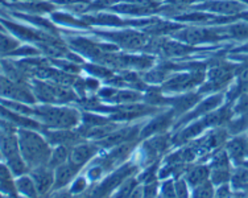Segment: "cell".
Segmentation results:
<instances>
[{
    "label": "cell",
    "instance_id": "cell-1",
    "mask_svg": "<svg viewBox=\"0 0 248 198\" xmlns=\"http://www.w3.org/2000/svg\"><path fill=\"white\" fill-rule=\"evenodd\" d=\"M19 135L20 148H21V155L24 161H27L32 167L46 164L52 153L46 141L37 134L27 130L20 131Z\"/></svg>",
    "mask_w": 248,
    "mask_h": 198
},
{
    "label": "cell",
    "instance_id": "cell-2",
    "mask_svg": "<svg viewBox=\"0 0 248 198\" xmlns=\"http://www.w3.org/2000/svg\"><path fill=\"white\" fill-rule=\"evenodd\" d=\"M34 114L49 127L61 128V130H72L79 122V112L74 108L41 107L37 111H34Z\"/></svg>",
    "mask_w": 248,
    "mask_h": 198
},
{
    "label": "cell",
    "instance_id": "cell-3",
    "mask_svg": "<svg viewBox=\"0 0 248 198\" xmlns=\"http://www.w3.org/2000/svg\"><path fill=\"white\" fill-rule=\"evenodd\" d=\"M177 39L189 44H200L206 41H217L222 39L219 30L207 28H186L178 33H174Z\"/></svg>",
    "mask_w": 248,
    "mask_h": 198
},
{
    "label": "cell",
    "instance_id": "cell-4",
    "mask_svg": "<svg viewBox=\"0 0 248 198\" xmlns=\"http://www.w3.org/2000/svg\"><path fill=\"white\" fill-rule=\"evenodd\" d=\"M198 8L220 15H238L246 10V4H242L236 0H210L198 5Z\"/></svg>",
    "mask_w": 248,
    "mask_h": 198
},
{
    "label": "cell",
    "instance_id": "cell-5",
    "mask_svg": "<svg viewBox=\"0 0 248 198\" xmlns=\"http://www.w3.org/2000/svg\"><path fill=\"white\" fill-rule=\"evenodd\" d=\"M203 79L202 73H196V74H178L173 76L170 79H168L164 83V89L169 91H181L189 87H193L198 85Z\"/></svg>",
    "mask_w": 248,
    "mask_h": 198
},
{
    "label": "cell",
    "instance_id": "cell-6",
    "mask_svg": "<svg viewBox=\"0 0 248 198\" xmlns=\"http://www.w3.org/2000/svg\"><path fill=\"white\" fill-rule=\"evenodd\" d=\"M106 37L114 40L120 46L127 49L143 48L147 41V37L141 33L136 32H120V33H105Z\"/></svg>",
    "mask_w": 248,
    "mask_h": 198
},
{
    "label": "cell",
    "instance_id": "cell-7",
    "mask_svg": "<svg viewBox=\"0 0 248 198\" xmlns=\"http://www.w3.org/2000/svg\"><path fill=\"white\" fill-rule=\"evenodd\" d=\"M134 169L135 168L129 167V165H127V167H122L119 170H116L114 174H111L108 179L105 180V181L100 184L99 188L94 192V196H105V194H107L108 192H111L112 189L118 188V186L123 183L124 180L128 179Z\"/></svg>",
    "mask_w": 248,
    "mask_h": 198
},
{
    "label": "cell",
    "instance_id": "cell-8",
    "mask_svg": "<svg viewBox=\"0 0 248 198\" xmlns=\"http://www.w3.org/2000/svg\"><path fill=\"white\" fill-rule=\"evenodd\" d=\"M96 152H98L96 145L90 144V143H81V144L74 145L70 150L69 161H72L73 164L82 168L89 160H91L95 156Z\"/></svg>",
    "mask_w": 248,
    "mask_h": 198
},
{
    "label": "cell",
    "instance_id": "cell-9",
    "mask_svg": "<svg viewBox=\"0 0 248 198\" xmlns=\"http://www.w3.org/2000/svg\"><path fill=\"white\" fill-rule=\"evenodd\" d=\"M138 136V127H129V128H123V130H115L99 141V145L110 148V147H116V145L125 143V141L135 140Z\"/></svg>",
    "mask_w": 248,
    "mask_h": 198
},
{
    "label": "cell",
    "instance_id": "cell-10",
    "mask_svg": "<svg viewBox=\"0 0 248 198\" xmlns=\"http://www.w3.org/2000/svg\"><path fill=\"white\" fill-rule=\"evenodd\" d=\"M32 177H33L37 193L40 194L48 193L50 186L54 185V174H53L52 168L49 165L48 167H45V165L36 167V169L32 172Z\"/></svg>",
    "mask_w": 248,
    "mask_h": 198
},
{
    "label": "cell",
    "instance_id": "cell-11",
    "mask_svg": "<svg viewBox=\"0 0 248 198\" xmlns=\"http://www.w3.org/2000/svg\"><path fill=\"white\" fill-rule=\"evenodd\" d=\"M79 169L81 168L77 167L76 164H73L72 161H69V163L66 161L65 164L57 167L56 173H54V188L61 189L63 186H66L76 177Z\"/></svg>",
    "mask_w": 248,
    "mask_h": 198
},
{
    "label": "cell",
    "instance_id": "cell-12",
    "mask_svg": "<svg viewBox=\"0 0 248 198\" xmlns=\"http://www.w3.org/2000/svg\"><path fill=\"white\" fill-rule=\"evenodd\" d=\"M172 118H173V111L172 112H167V114H162L156 119H153L148 126H145L141 131L140 136L141 137H148V136L153 135V134H157V132H162L165 131L168 127L170 126L172 123Z\"/></svg>",
    "mask_w": 248,
    "mask_h": 198
},
{
    "label": "cell",
    "instance_id": "cell-13",
    "mask_svg": "<svg viewBox=\"0 0 248 198\" xmlns=\"http://www.w3.org/2000/svg\"><path fill=\"white\" fill-rule=\"evenodd\" d=\"M226 150H227L230 160H232V163L236 165L243 164L244 157H246V139L235 137L234 140L227 143Z\"/></svg>",
    "mask_w": 248,
    "mask_h": 198
},
{
    "label": "cell",
    "instance_id": "cell-14",
    "mask_svg": "<svg viewBox=\"0 0 248 198\" xmlns=\"http://www.w3.org/2000/svg\"><path fill=\"white\" fill-rule=\"evenodd\" d=\"M210 177V168L206 165H197L193 169H190L186 174V183L196 188L202 183H205L206 180Z\"/></svg>",
    "mask_w": 248,
    "mask_h": 198
},
{
    "label": "cell",
    "instance_id": "cell-15",
    "mask_svg": "<svg viewBox=\"0 0 248 198\" xmlns=\"http://www.w3.org/2000/svg\"><path fill=\"white\" fill-rule=\"evenodd\" d=\"M160 52L164 53L165 56H172V57H178V56H187L194 50L193 46L189 45H182L180 43H170V41H165L158 45Z\"/></svg>",
    "mask_w": 248,
    "mask_h": 198
},
{
    "label": "cell",
    "instance_id": "cell-16",
    "mask_svg": "<svg viewBox=\"0 0 248 198\" xmlns=\"http://www.w3.org/2000/svg\"><path fill=\"white\" fill-rule=\"evenodd\" d=\"M222 101H223V95H220V94H218V95H214V97H210L207 98L203 103H201L200 106L196 107V110H194V112H191V114H189V115H186V118L184 119L182 122H186V121H190V119H193V118H196V116H201L202 114H207L209 111H211L213 108H215V107H218L222 103Z\"/></svg>",
    "mask_w": 248,
    "mask_h": 198
},
{
    "label": "cell",
    "instance_id": "cell-17",
    "mask_svg": "<svg viewBox=\"0 0 248 198\" xmlns=\"http://www.w3.org/2000/svg\"><path fill=\"white\" fill-rule=\"evenodd\" d=\"M70 44H72L74 48L78 49L81 53L87 54L89 57L98 58L99 56H102L100 49L103 48H102V45H99V44H94L85 39H74L70 41Z\"/></svg>",
    "mask_w": 248,
    "mask_h": 198
},
{
    "label": "cell",
    "instance_id": "cell-18",
    "mask_svg": "<svg viewBox=\"0 0 248 198\" xmlns=\"http://www.w3.org/2000/svg\"><path fill=\"white\" fill-rule=\"evenodd\" d=\"M69 156H70V147L65 144H60L56 150L52 151L48 165L52 169H54V168H57L60 165L65 164L67 159H69Z\"/></svg>",
    "mask_w": 248,
    "mask_h": 198
},
{
    "label": "cell",
    "instance_id": "cell-19",
    "mask_svg": "<svg viewBox=\"0 0 248 198\" xmlns=\"http://www.w3.org/2000/svg\"><path fill=\"white\" fill-rule=\"evenodd\" d=\"M211 183L214 185H222L231 180L230 167H213L210 169Z\"/></svg>",
    "mask_w": 248,
    "mask_h": 198
},
{
    "label": "cell",
    "instance_id": "cell-20",
    "mask_svg": "<svg viewBox=\"0 0 248 198\" xmlns=\"http://www.w3.org/2000/svg\"><path fill=\"white\" fill-rule=\"evenodd\" d=\"M231 181H232V186L235 189H246L248 188V168L244 167H239L234 170V173L231 174Z\"/></svg>",
    "mask_w": 248,
    "mask_h": 198
},
{
    "label": "cell",
    "instance_id": "cell-21",
    "mask_svg": "<svg viewBox=\"0 0 248 198\" xmlns=\"http://www.w3.org/2000/svg\"><path fill=\"white\" fill-rule=\"evenodd\" d=\"M198 101V95H186V97L177 98L176 101L173 102V106H174V112L177 114H181L185 112L186 110H189L191 107L194 106Z\"/></svg>",
    "mask_w": 248,
    "mask_h": 198
},
{
    "label": "cell",
    "instance_id": "cell-22",
    "mask_svg": "<svg viewBox=\"0 0 248 198\" xmlns=\"http://www.w3.org/2000/svg\"><path fill=\"white\" fill-rule=\"evenodd\" d=\"M16 186H17V190H19L20 193L29 196V197H34L36 193H37L34 181L32 179H29V177H21L20 180H17Z\"/></svg>",
    "mask_w": 248,
    "mask_h": 198
},
{
    "label": "cell",
    "instance_id": "cell-23",
    "mask_svg": "<svg viewBox=\"0 0 248 198\" xmlns=\"http://www.w3.org/2000/svg\"><path fill=\"white\" fill-rule=\"evenodd\" d=\"M226 33L229 34L230 37L236 40L248 39V24L238 23V24L231 25V27L226 29Z\"/></svg>",
    "mask_w": 248,
    "mask_h": 198
},
{
    "label": "cell",
    "instance_id": "cell-24",
    "mask_svg": "<svg viewBox=\"0 0 248 198\" xmlns=\"http://www.w3.org/2000/svg\"><path fill=\"white\" fill-rule=\"evenodd\" d=\"M138 186V183L136 180L134 179H127L124 180L123 183L119 185V189H118V193L115 194L116 197H129L132 196L134 190Z\"/></svg>",
    "mask_w": 248,
    "mask_h": 198
},
{
    "label": "cell",
    "instance_id": "cell-25",
    "mask_svg": "<svg viewBox=\"0 0 248 198\" xmlns=\"http://www.w3.org/2000/svg\"><path fill=\"white\" fill-rule=\"evenodd\" d=\"M229 131L231 134H239L240 131L246 130L248 127V112L240 114L239 119H234V121L229 122Z\"/></svg>",
    "mask_w": 248,
    "mask_h": 198
},
{
    "label": "cell",
    "instance_id": "cell-26",
    "mask_svg": "<svg viewBox=\"0 0 248 198\" xmlns=\"http://www.w3.org/2000/svg\"><path fill=\"white\" fill-rule=\"evenodd\" d=\"M140 97L139 92L135 91H116L111 97V99L118 103H132V102H136Z\"/></svg>",
    "mask_w": 248,
    "mask_h": 198
},
{
    "label": "cell",
    "instance_id": "cell-27",
    "mask_svg": "<svg viewBox=\"0 0 248 198\" xmlns=\"http://www.w3.org/2000/svg\"><path fill=\"white\" fill-rule=\"evenodd\" d=\"M214 193V184L209 180H206L205 183H202V184L194 188V196L196 197H213Z\"/></svg>",
    "mask_w": 248,
    "mask_h": 198
},
{
    "label": "cell",
    "instance_id": "cell-28",
    "mask_svg": "<svg viewBox=\"0 0 248 198\" xmlns=\"http://www.w3.org/2000/svg\"><path fill=\"white\" fill-rule=\"evenodd\" d=\"M17 48V43L15 40L0 34V53H11Z\"/></svg>",
    "mask_w": 248,
    "mask_h": 198
},
{
    "label": "cell",
    "instance_id": "cell-29",
    "mask_svg": "<svg viewBox=\"0 0 248 198\" xmlns=\"http://www.w3.org/2000/svg\"><path fill=\"white\" fill-rule=\"evenodd\" d=\"M161 196H164V197H174L176 196V188H174L173 181L164 183L161 188Z\"/></svg>",
    "mask_w": 248,
    "mask_h": 198
},
{
    "label": "cell",
    "instance_id": "cell-30",
    "mask_svg": "<svg viewBox=\"0 0 248 198\" xmlns=\"http://www.w3.org/2000/svg\"><path fill=\"white\" fill-rule=\"evenodd\" d=\"M87 186L86 180L83 179V177H79V179H77L74 183H73L72 186V193H82V192H85V189Z\"/></svg>",
    "mask_w": 248,
    "mask_h": 198
},
{
    "label": "cell",
    "instance_id": "cell-31",
    "mask_svg": "<svg viewBox=\"0 0 248 198\" xmlns=\"http://www.w3.org/2000/svg\"><path fill=\"white\" fill-rule=\"evenodd\" d=\"M143 193L145 197H153V196H156L157 193V184H156V181H148L145 186L143 188Z\"/></svg>",
    "mask_w": 248,
    "mask_h": 198
},
{
    "label": "cell",
    "instance_id": "cell-32",
    "mask_svg": "<svg viewBox=\"0 0 248 198\" xmlns=\"http://www.w3.org/2000/svg\"><path fill=\"white\" fill-rule=\"evenodd\" d=\"M174 188H176V196H178V197H186L187 196L186 180H178L177 183H174Z\"/></svg>",
    "mask_w": 248,
    "mask_h": 198
},
{
    "label": "cell",
    "instance_id": "cell-33",
    "mask_svg": "<svg viewBox=\"0 0 248 198\" xmlns=\"http://www.w3.org/2000/svg\"><path fill=\"white\" fill-rule=\"evenodd\" d=\"M234 111L238 112V114L248 112V94L240 98V101L238 102V105H236V107L234 108Z\"/></svg>",
    "mask_w": 248,
    "mask_h": 198
},
{
    "label": "cell",
    "instance_id": "cell-34",
    "mask_svg": "<svg viewBox=\"0 0 248 198\" xmlns=\"http://www.w3.org/2000/svg\"><path fill=\"white\" fill-rule=\"evenodd\" d=\"M215 196L217 197H230L231 196V190H230V186L227 185V183L220 185L218 190L215 192Z\"/></svg>",
    "mask_w": 248,
    "mask_h": 198
},
{
    "label": "cell",
    "instance_id": "cell-35",
    "mask_svg": "<svg viewBox=\"0 0 248 198\" xmlns=\"http://www.w3.org/2000/svg\"><path fill=\"white\" fill-rule=\"evenodd\" d=\"M196 0H168L169 4H174V5H182V4H189V3H193Z\"/></svg>",
    "mask_w": 248,
    "mask_h": 198
},
{
    "label": "cell",
    "instance_id": "cell-36",
    "mask_svg": "<svg viewBox=\"0 0 248 198\" xmlns=\"http://www.w3.org/2000/svg\"><path fill=\"white\" fill-rule=\"evenodd\" d=\"M60 4H74V3H86L87 0H56Z\"/></svg>",
    "mask_w": 248,
    "mask_h": 198
},
{
    "label": "cell",
    "instance_id": "cell-37",
    "mask_svg": "<svg viewBox=\"0 0 248 198\" xmlns=\"http://www.w3.org/2000/svg\"><path fill=\"white\" fill-rule=\"evenodd\" d=\"M235 52H236V53H238V52H247L248 53V44H246V45H243V46H240L239 49H236Z\"/></svg>",
    "mask_w": 248,
    "mask_h": 198
},
{
    "label": "cell",
    "instance_id": "cell-38",
    "mask_svg": "<svg viewBox=\"0 0 248 198\" xmlns=\"http://www.w3.org/2000/svg\"><path fill=\"white\" fill-rule=\"evenodd\" d=\"M246 156H248V139L246 140Z\"/></svg>",
    "mask_w": 248,
    "mask_h": 198
},
{
    "label": "cell",
    "instance_id": "cell-39",
    "mask_svg": "<svg viewBox=\"0 0 248 198\" xmlns=\"http://www.w3.org/2000/svg\"><path fill=\"white\" fill-rule=\"evenodd\" d=\"M244 165H246V167H247V168H248V163H244Z\"/></svg>",
    "mask_w": 248,
    "mask_h": 198
}]
</instances>
